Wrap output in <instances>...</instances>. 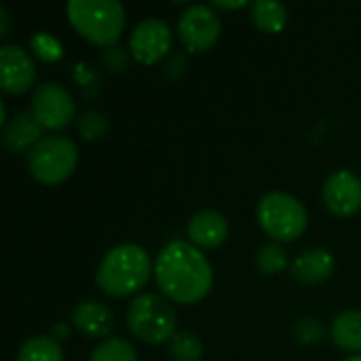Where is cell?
Here are the masks:
<instances>
[{"label":"cell","mask_w":361,"mask_h":361,"mask_svg":"<svg viewBox=\"0 0 361 361\" xmlns=\"http://www.w3.org/2000/svg\"><path fill=\"white\" fill-rule=\"evenodd\" d=\"M332 341L343 351H361V311H345L334 319Z\"/></svg>","instance_id":"cell-17"},{"label":"cell","mask_w":361,"mask_h":361,"mask_svg":"<svg viewBox=\"0 0 361 361\" xmlns=\"http://www.w3.org/2000/svg\"><path fill=\"white\" fill-rule=\"evenodd\" d=\"M78 129H80V135L87 137V140H99L106 135L108 131V123H106V116L99 114V112H85L80 118H78Z\"/></svg>","instance_id":"cell-23"},{"label":"cell","mask_w":361,"mask_h":361,"mask_svg":"<svg viewBox=\"0 0 361 361\" xmlns=\"http://www.w3.org/2000/svg\"><path fill=\"white\" fill-rule=\"evenodd\" d=\"M345 361H361V355H353V357H347Z\"/></svg>","instance_id":"cell-27"},{"label":"cell","mask_w":361,"mask_h":361,"mask_svg":"<svg viewBox=\"0 0 361 361\" xmlns=\"http://www.w3.org/2000/svg\"><path fill=\"white\" fill-rule=\"evenodd\" d=\"M17 361H63V351L55 336H34L21 345Z\"/></svg>","instance_id":"cell-18"},{"label":"cell","mask_w":361,"mask_h":361,"mask_svg":"<svg viewBox=\"0 0 361 361\" xmlns=\"http://www.w3.org/2000/svg\"><path fill=\"white\" fill-rule=\"evenodd\" d=\"M220 17L207 4H192L186 8L178 23V34L186 51L190 53H205L209 51L220 38Z\"/></svg>","instance_id":"cell-7"},{"label":"cell","mask_w":361,"mask_h":361,"mask_svg":"<svg viewBox=\"0 0 361 361\" xmlns=\"http://www.w3.org/2000/svg\"><path fill=\"white\" fill-rule=\"evenodd\" d=\"M334 273V256L328 250H309L302 252L292 262V277L300 286H319Z\"/></svg>","instance_id":"cell-14"},{"label":"cell","mask_w":361,"mask_h":361,"mask_svg":"<svg viewBox=\"0 0 361 361\" xmlns=\"http://www.w3.org/2000/svg\"><path fill=\"white\" fill-rule=\"evenodd\" d=\"M169 357L171 361H201L203 345L192 332H178L169 341Z\"/></svg>","instance_id":"cell-19"},{"label":"cell","mask_w":361,"mask_h":361,"mask_svg":"<svg viewBox=\"0 0 361 361\" xmlns=\"http://www.w3.org/2000/svg\"><path fill=\"white\" fill-rule=\"evenodd\" d=\"M214 6H216V8H224V11H233V8H243V6H247V0H233V2L214 0Z\"/></svg>","instance_id":"cell-25"},{"label":"cell","mask_w":361,"mask_h":361,"mask_svg":"<svg viewBox=\"0 0 361 361\" xmlns=\"http://www.w3.org/2000/svg\"><path fill=\"white\" fill-rule=\"evenodd\" d=\"M76 112L74 99L59 82H44L34 91L32 114L42 129H63L72 123Z\"/></svg>","instance_id":"cell-8"},{"label":"cell","mask_w":361,"mask_h":361,"mask_svg":"<svg viewBox=\"0 0 361 361\" xmlns=\"http://www.w3.org/2000/svg\"><path fill=\"white\" fill-rule=\"evenodd\" d=\"M72 324L87 338H106L114 328V313L97 300H85L74 307Z\"/></svg>","instance_id":"cell-13"},{"label":"cell","mask_w":361,"mask_h":361,"mask_svg":"<svg viewBox=\"0 0 361 361\" xmlns=\"http://www.w3.org/2000/svg\"><path fill=\"white\" fill-rule=\"evenodd\" d=\"M169 49H171V30L163 19L148 17L133 27L129 38V51L140 63L152 66L161 61L169 53Z\"/></svg>","instance_id":"cell-9"},{"label":"cell","mask_w":361,"mask_h":361,"mask_svg":"<svg viewBox=\"0 0 361 361\" xmlns=\"http://www.w3.org/2000/svg\"><path fill=\"white\" fill-rule=\"evenodd\" d=\"M154 279L169 300L195 305L209 294L214 273L207 258L192 243L176 239L157 256Z\"/></svg>","instance_id":"cell-1"},{"label":"cell","mask_w":361,"mask_h":361,"mask_svg":"<svg viewBox=\"0 0 361 361\" xmlns=\"http://www.w3.org/2000/svg\"><path fill=\"white\" fill-rule=\"evenodd\" d=\"M256 262H258V269L264 275H277L288 267V256H286L281 245L269 243V245L260 247V252L256 256Z\"/></svg>","instance_id":"cell-21"},{"label":"cell","mask_w":361,"mask_h":361,"mask_svg":"<svg viewBox=\"0 0 361 361\" xmlns=\"http://www.w3.org/2000/svg\"><path fill=\"white\" fill-rule=\"evenodd\" d=\"M30 44H32V51L36 53V57H40L42 61H57L63 55L61 42L55 36L47 34V32L34 34L32 40H30Z\"/></svg>","instance_id":"cell-22"},{"label":"cell","mask_w":361,"mask_h":361,"mask_svg":"<svg viewBox=\"0 0 361 361\" xmlns=\"http://www.w3.org/2000/svg\"><path fill=\"white\" fill-rule=\"evenodd\" d=\"M324 203L338 218H351L361 209V180L349 169L334 171L324 186Z\"/></svg>","instance_id":"cell-10"},{"label":"cell","mask_w":361,"mask_h":361,"mask_svg":"<svg viewBox=\"0 0 361 361\" xmlns=\"http://www.w3.org/2000/svg\"><path fill=\"white\" fill-rule=\"evenodd\" d=\"M36 68L27 51L17 44L0 47V87L4 93L17 95L34 85Z\"/></svg>","instance_id":"cell-11"},{"label":"cell","mask_w":361,"mask_h":361,"mask_svg":"<svg viewBox=\"0 0 361 361\" xmlns=\"http://www.w3.org/2000/svg\"><path fill=\"white\" fill-rule=\"evenodd\" d=\"M78 163V150L72 140L63 135L42 137L30 152L27 165L36 182L44 186H57L66 182Z\"/></svg>","instance_id":"cell-5"},{"label":"cell","mask_w":361,"mask_h":361,"mask_svg":"<svg viewBox=\"0 0 361 361\" xmlns=\"http://www.w3.org/2000/svg\"><path fill=\"white\" fill-rule=\"evenodd\" d=\"M127 326L142 343L161 345L176 334V311L165 298L142 294L127 309Z\"/></svg>","instance_id":"cell-4"},{"label":"cell","mask_w":361,"mask_h":361,"mask_svg":"<svg viewBox=\"0 0 361 361\" xmlns=\"http://www.w3.org/2000/svg\"><path fill=\"white\" fill-rule=\"evenodd\" d=\"M188 239L197 247H218L228 237V222L226 218L216 209H203L195 214L188 222Z\"/></svg>","instance_id":"cell-12"},{"label":"cell","mask_w":361,"mask_h":361,"mask_svg":"<svg viewBox=\"0 0 361 361\" xmlns=\"http://www.w3.org/2000/svg\"><path fill=\"white\" fill-rule=\"evenodd\" d=\"M66 13L72 27L99 47L114 44L125 30V8L116 0H72Z\"/></svg>","instance_id":"cell-3"},{"label":"cell","mask_w":361,"mask_h":361,"mask_svg":"<svg viewBox=\"0 0 361 361\" xmlns=\"http://www.w3.org/2000/svg\"><path fill=\"white\" fill-rule=\"evenodd\" d=\"M250 17L260 32L277 34L288 23V6L277 0H256L250 8Z\"/></svg>","instance_id":"cell-16"},{"label":"cell","mask_w":361,"mask_h":361,"mask_svg":"<svg viewBox=\"0 0 361 361\" xmlns=\"http://www.w3.org/2000/svg\"><path fill=\"white\" fill-rule=\"evenodd\" d=\"M150 273L152 262L146 250L135 243H123L112 247L104 256L95 281L104 294L123 298L144 288L146 281L150 279Z\"/></svg>","instance_id":"cell-2"},{"label":"cell","mask_w":361,"mask_h":361,"mask_svg":"<svg viewBox=\"0 0 361 361\" xmlns=\"http://www.w3.org/2000/svg\"><path fill=\"white\" fill-rule=\"evenodd\" d=\"M91 361H137V353L131 343L123 338H108L93 351Z\"/></svg>","instance_id":"cell-20"},{"label":"cell","mask_w":361,"mask_h":361,"mask_svg":"<svg viewBox=\"0 0 361 361\" xmlns=\"http://www.w3.org/2000/svg\"><path fill=\"white\" fill-rule=\"evenodd\" d=\"M294 336L300 345H315L324 338V328L319 326L317 319L305 317L294 326Z\"/></svg>","instance_id":"cell-24"},{"label":"cell","mask_w":361,"mask_h":361,"mask_svg":"<svg viewBox=\"0 0 361 361\" xmlns=\"http://www.w3.org/2000/svg\"><path fill=\"white\" fill-rule=\"evenodd\" d=\"M0 19H2L0 36H6V34H8V25H11V17H8V11H6L4 6H0Z\"/></svg>","instance_id":"cell-26"},{"label":"cell","mask_w":361,"mask_h":361,"mask_svg":"<svg viewBox=\"0 0 361 361\" xmlns=\"http://www.w3.org/2000/svg\"><path fill=\"white\" fill-rule=\"evenodd\" d=\"M42 127L32 112H19L4 125V144L11 152L32 150L42 137Z\"/></svg>","instance_id":"cell-15"},{"label":"cell","mask_w":361,"mask_h":361,"mask_svg":"<svg viewBox=\"0 0 361 361\" xmlns=\"http://www.w3.org/2000/svg\"><path fill=\"white\" fill-rule=\"evenodd\" d=\"M256 214L262 231L275 241H296L309 226L305 205L286 192L264 195L258 203Z\"/></svg>","instance_id":"cell-6"}]
</instances>
